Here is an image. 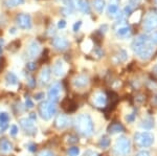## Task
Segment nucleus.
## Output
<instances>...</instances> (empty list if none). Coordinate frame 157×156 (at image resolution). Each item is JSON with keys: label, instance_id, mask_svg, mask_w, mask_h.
Segmentation results:
<instances>
[{"label": "nucleus", "instance_id": "nucleus-1", "mask_svg": "<svg viewBox=\"0 0 157 156\" xmlns=\"http://www.w3.org/2000/svg\"><path fill=\"white\" fill-rule=\"evenodd\" d=\"M131 48L141 60H148L154 52V45L150 41L148 35H139L131 43Z\"/></svg>", "mask_w": 157, "mask_h": 156}, {"label": "nucleus", "instance_id": "nucleus-2", "mask_svg": "<svg viewBox=\"0 0 157 156\" xmlns=\"http://www.w3.org/2000/svg\"><path fill=\"white\" fill-rule=\"evenodd\" d=\"M75 129L77 131L80 133L81 135L85 137L90 136L91 134L94 131V124H93V120L91 119V116L87 113H82V114H78L75 117Z\"/></svg>", "mask_w": 157, "mask_h": 156}, {"label": "nucleus", "instance_id": "nucleus-3", "mask_svg": "<svg viewBox=\"0 0 157 156\" xmlns=\"http://www.w3.org/2000/svg\"><path fill=\"white\" fill-rule=\"evenodd\" d=\"M154 134L148 131L136 132L134 134V142L137 147L139 148H149L153 145L154 143Z\"/></svg>", "mask_w": 157, "mask_h": 156}, {"label": "nucleus", "instance_id": "nucleus-4", "mask_svg": "<svg viewBox=\"0 0 157 156\" xmlns=\"http://www.w3.org/2000/svg\"><path fill=\"white\" fill-rule=\"evenodd\" d=\"M57 112L56 103L50 101H44L39 106V114L44 120H49Z\"/></svg>", "mask_w": 157, "mask_h": 156}, {"label": "nucleus", "instance_id": "nucleus-5", "mask_svg": "<svg viewBox=\"0 0 157 156\" xmlns=\"http://www.w3.org/2000/svg\"><path fill=\"white\" fill-rule=\"evenodd\" d=\"M131 151V143L130 139L126 136H121L116 139L114 145V152L117 155L126 156Z\"/></svg>", "mask_w": 157, "mask_h": 156}, {"label": "nucleus", "instance_id": "nucleus-6", "mask_svg": "<svg viewBox=\"0 0 157 156\" xmlns=\"http://www.w3.org/2000/svg\"><path fill=\"white\" fill-rule=\"evenodd\" d=\"M61 92H62V86L59 82L52 83L49 86L48 92H47V97H48V101L52 103H57L60 99Z\"/></svg>", "mask_w": 157, "mask_h": 156}, {"label": "nucleus", "instance_id": "nucleus-7", "mask_svg": "<svg viewBox=\"0 0 157 156\" xmlns=\"http://www.w3.org/2000/svg\"><path fill=\"white\" fill-rule=\"evenodd\" d=\"M144 29L147 32H152L157 29V13L153 12L146 16L143 23Z\"/></svg>", "mask_w": 157, "mask_h": 156}, {"label": "nucleus", "instance_id": "nucleus-8", "mask_svg": "<svg viewBox=\"0 0 157 156\" xmlns=\"http://www.w3.org/2000/svg\"><path fill=\"white\" fill-rule=\"evenodd\" d=\"M16 22L17 25L22 29H32V18L29 14H24V13L18 14L16 17Z\"/></svg>", "mask_w": 157, "mask_h": 156}, {"label": "nucleus", "instance_id": "nucleus-9", "mask_svg": "<svg viewBox=\"0 0 157 156\" xmlns=\"http://www.w3.org/2000/svg\"><path fill=\"white\" fill-rule=\"evenodd\" d=\"M19 123L27 134L35 135L37 133V128L34 125V120H32L29 117H22V119H20Z\"/></svg>", "mask_w": 157, "mask_h": 156}, {"label": "nucleus", "instance_id": "nucleus-10", "mask_svg": "<svg viewBox=\"0 0 157 156\" xmlns=\"http://www.w3.org/2000/svg\"><path fill=\"white\" fill-rule=\"evenodd\" d=\"M72 84L78 89H83V88L87 87L88 84H89V77L85 74L75 75L72 80Z\"/></svg>", "mask_w": 157, "mask_h": 156}, {"label": "nucleus", "instance_id": "nucleus-11", "mask_svg": "<svg viewBox=\"0 0 157 156\" xmlns=\"http://www.w3.org/2000/svg\"><path fill=\"white\" fill-rule=\"evenodd\" d=\"M92 102L97 107L103 108V107H106V105H107L108 97H107V95H106V93H104L103 91H98L93 94Z\"/></svg>", "mask_w": 157, "mask_h": 156}, {"label": "nucleus", "instance_id": "nucleus-12", "mask_svg": "<svg viewBox=\"0 0 157 156\" xmlns=\"http://www.w3.org/2000/svg\"><path fill=\"white\" fill-rule=\"evenodd\" d=\"M52 44L56 49L60 50V51H64V50H66L68 47H69V42H68L64 37L54 38L52 41Z\"/></svg>", "mask_w": 157, "mask_h": 156}, {"label": "nucleus", "instance_id": "nucleus-13", "mask_svg": "<svg viewBox=\"0 0 157 156\" xmlns=\"http://www.w3.org/2000/svg\"><path fill=\"white\" fill-rule=\"evenodd\" d=\"M70 124V119L66 114H58L55 120V126L58 129H64Z\"/></svg>", "mask_w": 157, "mask_h": 156}, {"label": "nucleus", "instance_id": "nucleus-14", "mask_svg": "<svg viewBox=\"0 0 157 156\" xmlns=\"http://www.w3.org/2000/svg\"><path fill=\"white\" fill-rule=\"evenodd\" d=\"M40 50H41V47H40L39 42L36 41V40H34V41L30 42L29 44V47H27V54H29V57L32 58V59L38 57L40 54Z\"/></svg>", "mask_w": 157, "mask_h": 156}, {"label": "nucleus", "instance_id": "nucleus-15", "mask_svg": "<svg viewBox=\"0 0 157 156\" xmlns=\"http://www.w3.org/2000/svg\"><path fill=\"white\" fill-rule=\"evenodd\" d=\"M50 77H52V70H50L49 67L45 66L44 68L41 70L39 75V83L41 86H44L47 83L50 81Z\"/></svg>", "mask_w": 157, "mask_h": 156}, {"label": "nucleus", "instance_id": "nucleus-16", "mask_svg": "<svg viewBox=\"0 0 157 156\" xmlns=\"http://www.w3.org/2000/svg\"><path fill=\"white\" fill-rule=\"evenodd\" d=\"M52 72L56 77H62L65 74V63L63 60L58 59L55 62L54 67H52Z\"/></svg>", "mask_w": 157, "mask_h": 156}, {"label": "nucleus", "instance_id": "nucleus-17", "mask_svg": "<svg viewBox=\"0 0 157 156\" xmlns=\"http://www.w3.org/2000/svg\"><path fill=\"white\" fill-rule=\"evenodd\" d=\"M115 32L118 38H127L131 35V27L128 24H121L118 27L115 29Z\"/></svg>", "mask_w": 157, "mask_h": 156}, {"label": "nucleus", "instance_id": "nucleus-18", "mask_svg": "<svg viewBox=\"0 0 157 156\" xmlns=\"http://www.w3.org/2000/svg\"><path fill=\"white\" fill-rule=\"evenodd\" d=\"M107 12L108 15L110 17H113V18L116 19H121L123 17V14L120 11V7H118V4L115 3H110L107 7Z\"/></svg>", "mask_w": 157, "mask_h": 156}, {"label": "nucleus", "instance_id": "nucleus-19", "mask_svg": "<svg viewBox=\"0 0 157 156\" xmlns=\"http://www.w3.org/2000/svg\"><path fill=\"white\" fill-rule=\"evenodd\" d=\"M75 6L78 7V11H81L84 14H90L91 10H90V6L88 3L87 0H75L73 1Z\"/></svg>", "mask_w": 157, "mask_h": 156}, {"label": "nucleus", "instance_id": "nucleus-20", "mask_svg": "<svg viewBox=\"0 0 157 156\" xmlns=\"http://www.w3.org/2000/svg\"><path fill=\"white\" fill-rule=\"evenodd\" d=\"M62 108L65 110L66 112L68 113H71V112H75L78 108V105L75 104V102L71 100V99H65L64 101L62 102Z\"/></svg>", "mask_w": 157, "mask_h": 156}, {"label": "nucleus", "instance_id": "nucleus-21", "mask_svg": "<svg viewBox=\"0 0 157 156\" xmlns=\"http://www.w3.org/2000/svg\"><path fill=\"white\" fill-rule=\"evenodd\" d=\"M124 131H125V128H124V126L118 122L112 123V124H110L108 127L109 134H117V133H121Z\"/></svg>", "mask_w": 157, "mask_h": 156}, {"label": "nucleus", "instance_id": "nucleus-22", "mask_svg": "<svg viewBox=\"0 0 157 156\" xmlns=\"http://www.w3.org/2000/svg\"><path fill=\"white\" fill-rule=\"evenodd\" d=\"M6 82L9 86H17L19 83V80L15 74H13V72H7L6 75Z\"/></svg>", "mask_w": 157, "mask_h": 156}, {"label": "nucleus", "instance_id": "nucleus-23", "mask_svg": "<svg viewBox=\"0 0 157 156\" xmlns=\"http://www.w3.org/2000/svg\"><path fill=\"white\" fill-rule=\"evenodd\" d=\"M13 149V145L10 140H7L6 138H2L0 139V151L4 153H7L10 151H12Z\"/></svg>", "mask_w": 157, "mask_h": 156}, {"label": "nucleus", "instance_id": "nucleus-24", "mask_svg": "<svg viewBox=\"0 0 157 156\" xmlns=\"http://www.w3.org/2000/svg\"><path fill=\"white\" fill-rule=\"evenodd\" d=\"M140 127L145 130H150L154 127V119L152 116L145 117L140 123Z\"/></svg>", "mask_w": 157, "mask_h": 156}, {"label": "nucleus", "instance_id": "nucleus-25", "mask_svg": "<svg viewBox=\"0 0 157 156\" xmlns=\"http://www.w3.org/2000/svg\"><path fill=\"white\" fill-rule=\"evenodd\" d=\"M127 58H128V55H127V52H126V50L120 49L117 52H116L114 58H113V61L115 63H123L127 60Z\"/></svg>", "mask_w": 157, "mask_h": 156}, {"label": "nucleus", "instance_id": "nucleus-26", "mask_svg": "<svg viewBox=\"0 0 157 156\" xmlns=\"http://www.w3.org/2000/svg\"><path fill=\"white\" fill-rule=\"evenodd\" d=\"M92 6L98 14H102L106 6V1L105 0H92Z\"/></svg>", "mask_w": 157, "mask_h": 156}, {"label": "nucleus", "instance_id": "nucleus-27", "mask_svg": "<svg viewBox=\"0 0 157 156\" xmlns=\"http://www.w3.org/2000/svg\"><path fill=\"white\" fill-rule=\"evenodd\" d=\"M10 122V115L7 112L0 113V126L1 127H7V124Z\"/></svg>", "mask_w": 157, "mask_h": 156}, {"label": "nucleus", "instance_id": "nucleus-28", "mask_svg": "<svg viewBox=\"0 0 157 156\" xmlns=\"http://www.w3.org/2000/svg\"><path fill=\"white\" fill-rule=\"evenodd\" d=\"M110 144H111V140L107 135H104V136H102L100 139V142H98V146H100L102 149H106V148H108L109 146H110Z\"/></svg>", "mask_w": 157, "mask_h": 156}, {"label": "nucleus", "instance_id": "nucleus-29", "mask_svg": "<svg viewBox=\"0 0 157 156\" xmlns=\"http://www.w3.org/2000/svg\"><path fill=\"white\" fill-rule=\"evenodd\" d=\"M24 3V0H6L4 1V4H6V7H15L21 6V4Z\"/></svg>", "mask_w": 157, "mask_h": 156}, {"label": "nucleus", "instance_id": "nucleus-30", "mask_svg": "<svg viewBox=\"0 0 157 156\" xmlns=\"http://www.w3.org/2000/svg\"><path fill=\"white\" fill-rule=\"evenodd\" d=\"M20 43L19 40H15V41H13L11 44L9 45V50H11V51H16V50H18L20 48Z\"/></svg>", "mask_w": 157, "mask_h": 156}, {"label": "nucleus", "instance_id": "nucleus-31", "mask_svg": "<svg viewBox=\"0 0 157 156\" xmlns=\"http://www.w3.org/2000/svg\"><path fill=\"white\" fill-rule=\"evenodd\" d=\"M80 154V149L78 147H71L68 149V155L69 156H78Z\"/></svg>", "mask_w": 157, "mask_h": 156}, {"label": "nucleus", "instance_id": "nucleus-32", "mask_svg": "<svg viewBox=\"0 0 157 156\" xmlns=\"http://www.w3.org/2000/svg\"><path fill=\"white\" fill-rule=\"evenodd\" d=\"M37 156H56V155H55V153L52 152V151L45 149V150L40 151V152L37 154Z\"/></svg>", "mask_w": 157, "mask_h": 156}, {"label": "nucleus", "instance_id": "nucleus-33", "mask_svg": "<svg viewBox=\"0 0 157 156\" xmlns=\"http://www.w3.org/2000/svg\"><path fill=\"white\" fill-rule=\"evenodd\" d=\"M66 142L68 144H77L78 142V136H75V135L70 134L66 137Z\"/></svg>", "mask_w": 157, "mask_h": 156}, {"label": "nucleus", "instance_id": "nucleus-34", "mask_svg": "<svg viewBox=\"0 0 157 156\" xmlns=\"http://www.w3.org/2000/svg\"><path fill=\"white\" fill-rule=\"evenodd\" d=\"M18 132H19V129L16 125H12L11 127H10V134H11L12 136H16V135L18 134Z\"/></svg>", "mask_w": 157, "mask_h": 156}, {"label": "nucleus", "instance_id": "nucleus-35", "mask_svg": "<svg viewBox=\"0 0 157 156\" xmlns=\"http://www.w3.org/2000/svg\"><path fill=\"white\" fill-rule=\"evenodd\" d=\"M149 38H150V41L152 42V44L157 45V32H154Z\"/></svg>", "mask_w": 157, "mask_h": 156}, {"label": "nucleus", "instance_id": "nucleus-36", "mask_svg": "<svg viewBox=\"0 0 157 156\" xmlns=\"http://www.w3.org/2000/svg\"><path fill=\"white\" fill-rule=\"evenodd\" d=\"M26 68L29 69V71H34V70L37 68L36 63H34V62H29V63H27V64H26Z\"/></svg>", "mask_w": 157, "mask_h": 156}, {"label": "nucleus", "instance_id": "nucleus-37", "mask_svg": "<svg viewBox=\"0 0 157 156\" xmlns=\"http://www.w3.org/2000/svg\"><path fill=\"white\" fill-rule=\"evenodd\" d=\"M139 4V0H130L129 1V4L128 6L131 7V9H133V10H135V7L137 6Z\"/></svg>", "mask_w": 157, "mask_h": 156}, {"label": "nucleus", "instance_id": "nucleus-38", "mask_svg": "<svg viewBox=\"0 0 157 156\" xmlns=\"http://www.w3.org/2000/svg\"><path fill=\"white\" fill-rule=\"evenodd\" d=\"M134 120H135V113H130V114H128L127 116H126V120H127L128 123H132L134 122Z\"/></svg>", "mask_w": 157, "mask_h": 156}, {"label": "nucleus", "instance_id": "nucleus-39", "mask_svg": "<svg viewBox=\"0 0 157 156\" xmlns=\"http://www.w3.org/2000/svg\"><path fill=\"white\" fill-rule=\"evenodd\" d=\"M61 13H63V15H65V16H67V15H70L72 13V10L71 9H68V7H63V9H61Z\"/></svg>", "mask_w": 157, "mask_h": 156}, {"label": "nucleus", "instance_id": "nucleus-40", "mask_svg": "<svg viewBox=\"0 0 157 156\" xmlns=\"http://www.w3.org/2000/svg\"><path fill=\"white\" fill-rule=\"evenodd\" d=\"M25 106H26V108H29V109H30V108L34 107V103H33L32 100L27 97V99L25 100Z\"/></svg>", "mask_w": 157, "mask_h": 156}, {"label": "nucleus", "instance_id": "nucleus-41", "mask_svg": "<svg viewBox=\"0 0 157 156\" xmlns=\"http://www.w3.org/2000/svg\"><path fill=\"white\" fill-rule=\"evenodd\" d=\"M135 156H150V153L146 150H143V151H139L138 153H136Z\"/></svg>", "mask_w": 157, "mask_h": 156}, {"label": "nucleus", "instance_id": "nucleus-42", "mask_svg": "<svg viewBox=\"0 0 157 156\" xmlns=\"http://www.w3.org/2000/svg\"><path fill=\"white\" fill-rule=\"evenodd\" d=\"M81 25H82V21H77L73 25V32H78V29H80Z\"/></svg>", "mask_w": 157, "mask_h": 156}, {"label": "nucleus", "instance_id": "nucleus-43", "mask_svg": "<svg viewBox=\"0 0 157 156\" xmlns=\"http://www.w3.org/2000/svg\"><path fill=\"white\" fill-rule=\"evenodd\" d=\"M27 84H29L30 87H34L35 84H36V81H35L34 78H29V79H27Z\"/></svg>", "mask_w": 157, "mask_h": 156}, {"label": "nucleus", "instance_id": "nucleus-44", "mask_svg": "<svg viewBox=\"0 0 157 156\" xmlns=\"http://www.w3.org/2000/svg\"><path fill=\"white\" fill-rule=\"evenodd\" d=\"M65 26H66L65 20H60V21L58 22V27H59V29H65Z\"/></svg>", "mask_w": 157, "mask_h": 156}, {"label": "nucleus", "instance_id": "nucleus-45", "mask_svg": "<svg viewBox=\"0 0 157 156\" xmlns=\"http://www.w3.org/2000/svg\"><path fill=\"white\" fill-rule=\"evenodd\" d=\"M26 147L30 152H35V151H36V145L35 144H27Z\"/></svg>", "mask_w": 157, "mask_h": 156}, {"label": "nucleus", "instance_id": "nucleus-46", "mask_svg": "<svg viewBox=\"0 0 157 156\" xmlns=\"http://www.w3.org/2000/svg\"><path fill=\"white\" fill-rule=\"evenodd\" d=\"M42 97H44V93H43V92H39V93H37L35 95V99L36 100H41Z\"/></svg>", "mask_w": 157, "mask_h": 156}, {"label": "nucleus", "instance_id": "nucleus-47", "mask_svg": "<svg viewBox=\"0 0 157 156\" xmlns=\"http://www.w3.org/2000/svg\"><path fill=\"white\" fill-rule=\"evenodd\" d=\"M29 119L32 120H35L37 119V116H36V113H30V115H29Z\"/></svg>", "mask_w": 157, "mask_h": 156}, {"label": "nucleus", "instance_id": "nucleus-48", "mask_svg": "<svg viewBox=\"0 0 157 156\" xmlns=\"http://www.w3.org/2000/svg\"><path fill=\"white\" fill-rule=\"evenodd\" d=\"M110 3H115V4H118V6H120L121 0H110Z\"/></svg>", "mask_w": 157, "mask_h": 156}, {"label": "nucleus", "instance_id": "nucleus-49", "mask_svg": "<svg viewBox=\"0 0 157 156\" xmlns=\"http://www.w3.org/2000/svg\"><path fill=\"white\" fill-rule=\"evenodd\" d=\"M153 72H154V74H155L157 75V64L155 65V66L153 67Z\"/></svg>", "mask_w": 157, "mask_h": 156}]
</instances>
